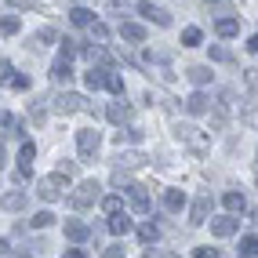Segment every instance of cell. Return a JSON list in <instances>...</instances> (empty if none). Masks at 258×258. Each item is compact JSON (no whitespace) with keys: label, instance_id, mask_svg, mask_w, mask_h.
I'll return each instance as SVG.
<instances>
[{"label":"cell","instance_id":"cell-1","mask_svg":"<svg viewBox=\"0 0 258 258\" xmlns=\"http://www.w3.org/2000/svg\"><path fill=\"white\" fill-rule=\"evenodd\" d=\"M175 139H178L182 146H189L193 153H208V146H211V139H208L197 124H182V120L175 124Z\"/></svg>","mask_w":258,"mask_h":258},{"label":"cell","instance_id":"cell-2","mask_svg":"<svg viewBox=\"0 0 258 258\" xmlns=\"http://www.w3.org/2000/svg\"><path fill=\"white\" fill-rule=\"evenodd\" d=\"M51 109H55L58 116H73V113H88L91 106H88V98H84V95H77V91H62V95L51 98Z\"/></svg>","mask_w":258,"mask_h":258},{"label":"cell","instance_id":"cell-3","mask_svg":"<svg viewBox=\"0 0 258 258\" xmlns=\"http://www.w3.org/2000/svg\"><path fill=\"white\" fill-rule=\"evenodd\" d=\"M102 200V185L95 182V178H88V182H80L77 189H73V197H70V204L77 211H84V208H95V204Z\"/></svg>","mask_w":258,"mask_h":258},{"label":"cell","instance_id":"cell-4","mask_svg":"<svg viewBox=\"0 0 258 258\" xmlns=\"http://www.w3.org/2000/svg\"><path fill=\"white\" fill-rule=\"evenodd\" d=\"M62 189H66V175L58 171V175H51V178H40V182H37V197L47 200V204H55V200H62Z\"/></svg>","mask_w":258,"mask_h":258},{"label":"cell","instance_id":"cell-5","mask_svg":"<svg viewBox=\"0 0 258 258\" xmlns=\"http://www.w3.org/2000/svg\"><path fill=\"white\" fill-rule=\"evenodd\" d=\"M98 146H102V135H98L95 127H84V131H77V149H80V157H84V160H95Z\"/></svg>","mask_w":258,"mask_h":258},{"label":"cell","instance_id":"cell-6","mask_svg":"<svg viewBox=\"0 0 258 258\" xmlns=\"http://www.w3.org/2000/svg\"><path fill=\"white\" fill-rule=\"evenodd\" d=\"M211 208H215L211 193H200L193 200V208H189V226H204V222H211Z\"/></svg>","mask_w":258,"mask_h":258},{"label":"cell","instance_id":"cell-7","mask_svg":"<svg viewBox=\"0 0 258 258\" xmlns=\"http://www.w3.org/2000/svg\"><path fill=\"white\" fill-rule=\"evenodd\" d=\"M127 204H131V211L146 215V211H149V204H153V200H149V189L139 185V182H131V185H127Z\"/></svg>","mask_w":258,"mask_h":258},{"label":"cell","instance_id":"cell-8","mask_svg":"<svg viewBox=\"0 0 258 258\" xmlns=\"http://www.w3.org/2000/svg\"><path fill=\"white\" fill-rule=\"evenodd\" d=\"M182 106H185V113H189V116H204V113H211V109H215V102L204 95V91H193V95L182 102Z\"/></svg>","mask_w":258,"mask_h":258},{"label":"cell","instance_id":"cell-9","mask_svg":"<svg viewBox=\"0 0 258 258\" xmlns=\"http://www.w3.org/2000/svg\"><path fill=\"white\" fill-rule=\"evenodd\" d=\"M236 229H240V218H236L233 211L222 215V218H211V233H215V236H233Z\"/></svg>","mask_w":258,"mask_h":258},{"label":"cell","instance_id":"cell-10","mask_svg":"<svg viewBox=\"0 0 258 258\" xmlns=\"http://www.w3.org/2000/svg\"><path fill=\"white\" fill-rule=\"evenodd\" d=\"M139 11L146 15L149 22H157V26H171V11L157 8V4H149V0H139Z\"/></svg>","mask_w":258,"mask_h":258},{"label":"cell","instance_id":"cell-11","mask_svg":"<svg viewBox=\"0 0 258 258\" xmlns=\"http://www.w3.org/2000/svg\"><path fill=\"white\" fill-rule=\"evenodd\" d=\"M51 80H55L58 88H70V84H73V66H70V58H58L55 66H51Z\"/></svg>","mask_w":258,"mask_h":258},{"label":"cell","instance_id":"cell-12","mask_svg":"<svg viewBox=\"0 0 258 258\" xmlns=\"http://www.w3.org/2000/svg\"><path fill=\"white\" fill-rule=\"evenodd\" d=\"M33 157H37V142H22V149H19V178H29Z\"/></svg>","mask_w":258,"mask_h":258},{"label":"cell","instance_id":"cell-13","mask_svg":"<svg viewBox=\"0 0 258 258\" xmlns=\"http://www.w3.org/2000/svg\"><path fill=\"white\" fill-rule=\"evenodd\" d=\"M113 164H116L120 171H124V167L131 171V167H142V164H146V157H142V153H135V149H120L116 157H113Z\"/></svg>","mask_w":258,"mask_h":258},{"label":"cell","instance_id":"cell-14","mask_svg":"<svg viewBox=\"0 0 258 258\" xmlns=\"http://www.w3.org/2000/svg\"><path fill=\"white\" fill-rule=\"evenodd\" d=\"M106 229L113 233V236H127L131 229H135V222L124 215V211H120V215H109V222H106Z\"/></svg>","mask_w":258,"mask_h":258},{"label":"cell","instance_id":"cell-15","mask_svg":"<svg viewBox=\"0 0 258 258\" xmlns=\"http://www.w3.org/2000/svg\"><path fill=\"white\" fill-rule=\"evenodd\" d=\"M120 37H124V40H131V44H142V40H146V26L120 19Z\"/></svg>","mask_w":258,"mask_h":258},{"label":"cell","instance_id":"cell-16","mask_svg":"<svg viewBox=\"0 0 258 258\" xmlns=\"http://www.w3.org/2000/svg\"><path fill=\"white\" fill-rule=\"evenodd\" d=\"M66 236H70V240H73V244H84V240H88V236H91V229H88V226H84V222H80V218H66Z\"/></svg>","mask_w":258,"mask_h":258},{"label":"cell","instance_id":"cell-17","mask_svg":"<svg viewBox=\"0 0 258 258\" xmlns=\"http://www.w3.org/2000/svg\"><path fill=\"white\" fill-rule=\"evenodd\" d=\"M106 120H109V124H124V120H131V106L124 102V95H120V102H113V106L106 109Z\"/></svg>","mask_w":258,"mask_h":258},{"label":"cell","instance_id":"cell-18","mask_svg":"<svg viewBox=\"0 0 258 258\" xmlns=\"http://www.w3.org/2000/svg\"><path fill=\"white\" fill-rule=\"evenodd\" d=\"M70 22H73V26H80V29H91L98 19H95V15H91L88 8H84V4H77V8L70 11Z\"/></svg>","mask_w":258,"mask_h":258},{"label":"cell","instance_id":"cell-19","mask_svg":"<svg viewBox=\"0 0 258 258\" xmlns=\"http://www.w3.org/2000/svg\"><path fill=\"white\" fill-rule=\"evenodd\" d=\"M106 77H109V70H102V66H91V70L84 73V84H88L91 91H98V88H106Z\"/></svg>","mask_w":258,"mask_h":258},{"label":"cell","instance_id":"cell-20","mask_svg":"<svg viewBox=\"0 0 258 258\" xmlns=\"http://www.w3.org/2000/svg\"><path fill=\"white\" fill-rule=\"evenodd\" d=\"M164 208L167 211H182L185 208V193L182 189H164Z\"/></svg>","mask_w":258,"mask_h":258},{"label":"cell","instance_id":"cell-21","mask_svg":"<svg viewBox=\"0 0 258 258\" xmlns=\"http://www.w3.org/2000/svg\"><path fill=\"white\" fill-rule=\"evenodd\" d=\"M222 204H226V211H247V200H244V193H236V189H229L226 197H222Z\"/></svg>","mask_w":258,"mask_h":258},{"label":"cell","instance_id":"cell-22","mask_svg":"<svg viewBox=\"0 0 258 258\" xmlns=\"http://www.w3.org/2000/svg\"><path fill=\"white\" fill-rule=\"evenodd\" d=\"M215 29H218V37H236V33H240V19H229V15H226V19H218L215 22Z\"/></svg>","mask_w":258,"mask_h":258},{"label":"cell","instance_id":"cell-23","mask_svg":"<svg viewBox=\"0 0 258 258\" xmlns=\"http://www.w3.org/2000/svg\"><path fill=\"white\" fill-rule=\"evenodd\" d=\"M185 77L193 80L197 88H204V84H211V70H208V66H189V70H185Z\"/></svg>","mask_w":258,"mask_h":258},{"label":"cell","instance_id":"cell-24","mask_svg":"<svg viewBox=\"0 0 258 258\" xmlns=\"http://www.w3.org/2000/svg\"><path fill=\"white\" fill-rule=\"evenodd\" d=\"M139 240H142V244H157V240H160V226H157V222H142V226H139Z\"/></svg>","mask_w":258,"mask_h":258},{"label":"cell","instance_id":"cell-25","mask_svg":"<svg viewBox=\"0 0 258 258\" xmlns=\"http://www.w3.org/2000/svg\"><path fill=\"white\" fill-rule=\"evenodd\" d=\"M55 40H58V33L51 29V26H44V29L33 33V47H44V44H55Z\"/></svg>","mask_w":258,"mask_h":258},{"label":"cell","instance_id":"cell-26","mask_svg":"<svg viewBox=\"0 0 258 258\" xmlns=\"http://www.w3.org/2000/svg\"><path fill=\"white\" fill-rule=\"evenodd\" d=\"M84 51H88V47H84L77 37H66L62 40V58H73V55H84Z\"/></svg>","mask_w":258,"mask_h":258},{"label":"cell","instance_id":"cell-27","mask_svg":"<svg viewBox=\"0 0 258 258\" xmlns=\"http://www.w3.org/2000/svg\"><path fill=\"white\" fill-rule=\"evenodd\" d=\"M0 127H4V135H22V124H19V116H15V113L0 116Z\"/></svg>","mask_w":258,"mask_h":258},{"label":"cell","instance_id":"cell-28","mask_svg":"<svg viewBox=\"0 0 258 258\" xmlns=\"http://www.w3.org/2000/svg\"><path fill=\"white\" fill-rule=\"evenodd\" d=\"M102 211H106V215H120V211H124V200H120L116 193L102 197Z\"/></svg>","mask_w":258,"mask_h":258},{"label":"cell","instance_id":"cell-29","mask_svg":"<svg viewBox=\"0 0 258 258\" xmlns=\"http://www.w3.org/2000/svg\"><path fill=\"white\" fill-rule=\"evenodd\" d=\"M200 40H204V33H200L197 26L182 29V47H200Z\"/></svg>","mask_w":258,"mask_h":258},{"label":"cell","instance_id":"cell-30","mask_svg":"<svg viewBox=\"0 0 258 258\" xmlns=\"http://www.w3.org/2000/svg\"><path fill=\"white\" fill-rule=\"evenodd\" d=\"M146 139V131L142 127H127V131H116V142L124 146V142H142Z\"/></svg>","mask_w":258,"mask_h":258},{"label":"cell","instance_id":"cell-31","mask_svg":"<svg viewBox=\"0 0 258 258\" xmlns=\"http://www.w3.org/2000/svg\"><path fill=\"white\" fill-rule=\"evenodd\" d=\"M19 29H22V22L15 19V15H4V22H0V33H4V37H15Z\"/></svg>","mask_w":258,"mask_h":258},{"label":"cell","instance_id":"cell-32","mask_svg":"<svg viewBox=\"0 0 258 258\" xmlns=\"http://www.w3.org/2000/svg\"><path fill=\"white\" fill-rule=\"evenodd\" d=\"M51 222H55V215H51V211H37V215L29 218V226H33V229H47Z\"/></svg>","mask_w":258,"mask_h":258},{"label":"cell","instance_id":"cell-33","mask_svg":"<svg viewBox=\"0 0 258 258\" xmlns=\"http://www.w3.org/2000/svg\"><path fill=\"white\" fill-rule=\"evenodd\" d=\"M240 254H247V258L258 254V236H251V233H247V236H240Z\"/></svg>","mask_w":258,"mask_h":258},{"label":"cell","instance_id":"cell-34","mask_svg":"<svg viewBox=\"0 0 258 258\" xmlns=\"http://www.w3.org/2000/svg\"><path fill=\"white\" fill-rule=\"evenodd\" d=\"M84 55H88V62H91V66H95V62H109V55H106V47H102V44L88 47V51H84Z\"/></svg>","mask_w":258,"mask_h":258},{"label":"cell","instance_id":"cell-35","mask_svg":"<svg viewBox=\"0 0 258 258\" xmlns=\"http://www.w3.org/2000/svg\"><path fill=\"white\" fill-rule=\"evenodd\" d=\"M106 91L124 95V77H120V73H109V77H106Z\"/></svg>","mask_w":258,"mask_h":258},{"label":"cell","instance_id":"cell-36","mask_svg":"<svg viewBox=\"0 0 258 258\" xmlns=\"http://www.w3.org/2000/svg\"><path fill=\"white\" fill-rule=\"evenodd\" d=\"M91 40H95V44H106V40H109L106 22H95V26H91Z\"/></svg>","mask_w":258,"mask_h":258},{"label":"cell","instance_id":"cell-37","mask_svg":"<svg viewBox=\"0 0 258 258\" xmlns=\"http://www.w3.org/2000/svg\"><path fill=\"white\" fill-rule=\"evenodd\" d=\"M211 58H215V62H233V51L222 47V44H211Z\"/></svg>","mask_w":258,"mask_h":258},{"label":"cell","instance_id":"cell-38","mask_svg":"<svg viewBox=\"0 0 258 258\" xmlns=\"http://www.w3.org/2000/svg\"><path fill=\"white\" fill-rule=\"evenodd\" d=\"M22 204H26V197H22V193H8V197H4V211H19Z\"/></svg>","mask_w":258,"mask_h":258},{"label":"cell","instance_id":"cell-39","mask_svg":"<svg viewBox=\"0 0 258 258\" xmlns=\"http://www.w3.org/2000/svg\"><path fill=\"white\" fill-rule=\"evenodd\" d=\"M11 88H15V91H26V88H29V77L15 73V77H11Z\"/></svg>","mask_w":258,"mask_h":258},{"label":"cell","instance_id":"cell-40","mask_svg":"<svg viewBox=\"0 0 258 258\" xmlns=\"http://www.w3.org/2000/svg\"><path fill=\"white\" fill-rule=\"evenodd\" d=\"M193 258H222V254H218V247H197Z\"/></svg>","mask_w":258,"mask_h":258},{"label":"cell","instance_id":"cell-41","mask_svg":"<svg viewBox=\"0 0 258 258\" xmlns=\"http://www.w3.org/2000/svg\"><path fill=\"white\" fill-rule=\"evenodd\" d=\"M58 171H62L66 178H73V175H77V164H73V160H62V164H58Z\"/></svg>","mask_w":258,"mask_h":258},{"label":"cell","instance_id":"cell-42","mask_svg":"<svg viewBox=\"0 0 258 258\" xmlns=\"http://www.w3.org/2000/svg\"><path fill=\"white\" fill-rule=\"evenodd\" d=\"M0 73H4V84H8V80H11V77H15V66H11V62H8V58H4V62H0Z\"/></svg>","mask_w":258,"mask_h":258},{"label":"cell","instance_id":"cell-43","mask_svg":"<svg viewBox=\"0 0 258 258\" xmlns=\"http://www.w3.org/2000/svg\"><path fill=\"white\" fill-rule=\"evenodd\" d=\"M102 258H124V247H106V251H102Z\"/></svg>","mask_w":258,"mask_h":258},{"label":"cell","instance_id":"cell-44","mask_svg":"<svg viewBox=\"0 0 258 258\" xmlns=\"http://www.w3.org/2000/svg\"><path fill=\"white\" fill-rule=\"evenodd\" d=\"M0 247H4V258H29V254H22V251H11V247H8V240H4Z\"/></svg>","mask_w":258,"mask_h":258},{"label":"cell","instance_id":"cell-45","mask_svg":"<svg viewBox=\"0 0 258 258\" xmlns=\"http://www.w3.org/2000/svg\"><path fill=\"white\" fill-rule=\"evenodd\" d=\"M244 77H247V84H251V88L258 91V70H244Z\"/></svg>","mask_w":258,"mask_h":258},{"label":"cell","instance_id":"cell-46","mask_svg":"<svg viewBox=\"0 0 258 258\" xmlns=\"http://www.w3.org/2000/svg\"><path fill=\"white\" fill-rule=\"evenodd\" d=\"M62 258H88V254H84L80 247H66V254H62Z\"/></svg>","mask_w":258,"mask_h":258},{"label":"cell","instance_id":"cell-47","mask_svg":"<svg viewBox=\"0 0 258 258\" xmlns=\"http://www.w3.org/2000/svg\"><path fill=\"white\" fill-rule=\"evenodd\" d=\"M8 4H15V8H33L37 0H8Z\"/></svg>","mask_w":258,"mask_h":258},{"label":"cell","instance_id":"cell-48","mask_svg":"<svg viewBox=\"0 0 258 258\" xmlns=\"http://www.w3.org/2000/svg\"><path fill=\"white\" fill-rule=\"evenodd\" d=\"M247 51H251V55H258V33H254V37L247 40Z\"/></svg>","mask_w":258,"mask_h":258},{"label":"cell","instance_id":"cell-49","mask_svg":"<svg viewBox=\"0 0 258 258\" xmlns=\"http://www.w3.org/2000/svg\"><path fill=\"white\" fill-rule=\"evenodd\" d=\"M109 4H113V8L120 11V8H127V0H109Z\"/></svg>","mask_w":258,"mask_h":258},{"label":"cell","instance_id":"cell-50","mask_svg":"<svg viewBox=\"0 0 258 258\" xmlns=\"http://www.w3.org/2000/svg\"><path fill=\"white\" fill-rule=\"evenodd\" d=\"M208 4H222V0H208Z\"/></svg>","mask_w":258,"mask_h":258},{"label":"cell","instance_id":"cell-51","mask_svg":"<svg viewBox=\"0 0 258 258\" xmlns=\"http://www.w3.org/2000/svg\"><path fill=\"white\" fill-rule=\"evenodd\" d=\"M77 4H80V0H77Z\"/></svg>","mask_w":258,"mask_h":258},{"label":"cell","instance_id":"cell-52","mask_svg":"<svg viewBox=\"0 0 258 258\" xmlns=\"http://www.w3.org/2000/svg\"><path fill=\"white\" fill-rule=\"evenodd\" d=\"M244 258H247V254H244Z\"/></svg>","mask_w":258,"mask_h":258}]
</instances>
